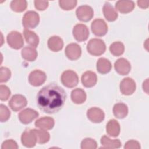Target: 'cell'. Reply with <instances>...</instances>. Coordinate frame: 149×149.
I'll return each mask as SVG.
<instances>
[{"instance_id":"38","label":"cell","mask_w":149,"mask_h":149,"mask_svg":"<svg viewBox=\"0 0 149 149\" xmlns=\"http://www.w3.org/2000/svg\"><path fill=\"white\" fill-rule=\"evenodd\" d=\"M124 148L126 149H139L140 148V145L139 143L136 140H129L125 143Z\"/></svg>"},{"instance_id":"26","label":"cell","mask_w":149,"mask_h":149,"mask_svg":"<svg viewBox=\"0 0 149 149\" xmlns=\"http://www.w3.org/2000/svg\"><path fill=\"white\" fill-rule=\"evenodd\" d=\"M113 112L116 118L123 119L125 118L128 113L127 106L123 103L116 104L113 107Z\"/></svg>"},{"instance_id":"27","label":"cell","mask_w":149,"mask_h":149,"mask_svg":"<svg viewBox=\"0 0 149 149\" xmlns=\"http://www.w3.org/2000/svg\"><path fill=\"white\" fill-rule=\"evenodd\" d=\"M22 58L28 61H34L37 57V51L31 47H25L21 52Z\"/></svg>"},{"instance_id":"35","label":"cell","mask_w":149,"mask_h":149,"mask_svg":"<svg viewBox=\"0 0 149 149\" xmlns=\"http://www.w3.org/2000/svg\"><path fill=\"white\" fill-rule=\"evenodd\" d=\"M11 76L10 70L5 67H1L0 69V82H6Z\"/></svg>"},{"instance_id":"40","label":"cell","mask_w":149,"mask_h":149,"mask_svg":"<svg viewBox=\"0 0 149 149\" xmlns=\"http://www.w3.org/2000/svg\"><path fill=\"white\" fill-rule=\"evenodd\" d=\"M137 4L140 8L143 9H146L148 7L149 1H138Z\"/></svg>"},{"instance_id":"10","label":"cell","mask_w":149,"mask_h":149,"mask_svg":"<svg viewBox=\"0 0 149 149\" xmlns=\"http://www.w3.org/2000/svg\"><path fill=\"white\" fill-rule=\"evenodd\" d=\"M26 97L21 94H16L12 96L9 102V105L13 111H18L27 105Z\"/></svg>"},{"instance_id":"30","label":"cell","mask_w":149,"mask_h":149,"mask_svg":"<svg viewBox=\"0 0 149 149\" xmlns=\"http://www.w3.org/2000/svg\"><path fill=\"white\" fill-rule=\"evenodd\" d=\"M125 50V47L123 43L119 41L114 42L109 47L111 53L116 56H118L123 54Z\"/></svg>"},{"instance_id":"32","label":"cell","mask_w":149,"mask_h":149,"mask_svg":"<svg viewBox=\"0 0 149 149\" xmlns=\"http://www.w3.org/2000/svg\"><path fill=\"white\" fill-rule=\"evenodd\" d=\"M97 147V142L91 138H86L81 143V148L82 149H95Z\"/></svg>"},{"instance_id":"29","label":"cell","mask_w":149,"mask_h":149,"mask_svg":"<svg viewBox=\"0 0 149 149\" xmlns=\"http://www.w3.org/2000/svg\"><path fill=\"white\" fill-rule=\"evenodd\" d=\"M32 132L35 135L37 142L39 144H44L47 143L49 139L50 135L48 132L45 130H37V129H31Z\"/></svg>"},{"instance_id":"12","label":"cell","mask_w":149,"mask_h":149,"mask_svg":"<svg viewBox=\"0 0 149 149\" xmlns=\"http://www.w3.org/2000/svg\"><path fill=\"white\" fill-rule=\"evenodd\" d=\"M38 115V112L36 111L31 108H26L20 112L19 119L22 123L29 124L37 118Z\"/></svg>"},{"instance_id":"33","label":"cell","mask_w":149,"mask_h":149,"mask_svg":"<svg viewBox=\"0 0 149 149\" xmlns=\"http://www.w3.org/2000/svg\"><path fill=\"white\" fill-rule=\"evenodd\" d=\"M59 6L63 10H69L73 9L77 4V1L74 0H61L59 1Z\"/></svg>"},{"instance_id":"37","label":"cell","mask_w":149,"mask_h":149,"mask_svg":"<svg viewBox=\"0 0 149 149\" xmlns=\"http://www.w3.org/2000/svg\"><path fill=\"white\" fill-rule=\"evenodd\" d=\"M2 149H8V148H18V146L16 141L12 140H8L5 141L2 145Z\"/></svg>"},{"instance_id":"13","label":"cell","mask_w":149,"mask_h":149,"mask_svg":"<svg viewBox=\"0 0 149 149\" xmlns=\"http://www.w3.org/2000/svg\"><path fill=\"white\" fill-rule=\"evenodd\" d=\"M65 52L68 58L74 61L80 57L81 54V49L77 44L71 43L66 46Z\"/></svg>"},{"instance_id":"11","label":"cell","mask_w":149,"mask_h":149,"mask_svg":"<svg viewBox=\"0 0 149 149\" xmlns=\"http://www.w3.org/2000/svg\"><path fill=\"white\" fill-rule=\"evenodd\" d=\"M136 84L135 81L130 77L124 78L120 83L121 93L125 95L132 94L136 90Z\"/></svg>"},{"instance_id":"17","label":"cell","mask_w":149,"mask_h":149,"mask_svg":"<svg viewBox=\"0 0 149 149\" xmlns=\"http://www.w3.org/2000/svg\"><path fill=\"white\" fill-rule=\"evenodd\" d=\"M81 83L86 87L94 86L97 81V74L92 71H86L81 76Z\"/></svg>"},{"instance_id":"19","label":"cell","mask_w":149,"mask_h":149,"mask_svg":"<svg viewBox=\"0 0 149 149\" xmlns=\"http://www.w3.org/2000/svg\"><path fill=\"white\" fill-rule=\"evenodd\" d=\"M115 7L120 13H127L133 10L134 3L132 1H118L115 4Z\"/></svg>"},{"instance_id":"14","label":"cell","mask_w":149,"mask_h":149,"mask_svg":"<svg viewBox=\"0 0 149 149\" xmlns=\"http://www.w3.org/2000/svg\"><path fill=\"white\" fill-rule=\"evenodd\" d=\"M114 68L118 73L121 75L127 74L131 69V65L129 62L125 58L118 59L114 64Z\"/></svg>"},{"instance_id":"7","label":"cell","mask_w":149,"mask_h":149,"mask_svg":"<svg viewBox=\"0 0 149 149\" xmlns=\"http://www.w3.org/2000/svg\"><path fill=\"white\" fill-rule=\"evenodd\" d=\"M76 13L78 19L84 22L90 20L94 16L93 9L88 5H82L79 6L77 9Z\"/></svg>"},{"instance_id":"25","label":"cell","mask_w":149,"mask_h":149,"mask_svg":"<svg viewBox=\"0 0 149 149\" xmlns=\"http://www.w3.org/2000/svg\"><path fill=\"white\" fill-rule=\"evenodd\" d=\"M112 65L110 61L104 58H100L97 62V71L101 74H106L111 70Z\"/></svg>"},{"instance_id":"21","label":"cell","mask_w":149,"mask_h":149,"mask_svg":"<svg viewBox=\"0 0 149 149\" xmlns=\"http://www.w3.org/2000/svg\"><path fill=\"white\" fill-rule=\"evenodd\" d=\"M120 125L115 119H111L109 120L106 126V130L107 133L112 137H117L120 133Z\"/></svg>"},{"instance_id":"20","label":"cell","mask_w":149,"mask_h":149,"mask_svg":"<svg viewBox=\"0 0 149 149\" xmlns=\"http://www.w3.org/2000/svg\"><path fill=\"white\" fill-rule=\"evenodd\" d=\"M103 13L105 17L109 22H113L118 18V13L108 2H106L104 4L103 6Z\"/></svg>"},{"instance_id":"36","label":"cell","mask_w":149,"mask_h":149,"mask_svg":"<svg viewBox=\"0 0 149 149\" xmlns=\"http://www.w3.org/2000/svg\"><path fill=\"white\" fill-rule=\"evenodd\" d=\"M10 95V90L5 85L0 86V99L2 101H6Z\"/></svg>"},{"instance_id":"4","label":"cell","mask_w":149,"mask_h":149,"mask_svg":"<svg viewBox=\"0 0 149 149\" xmlns=\"http://www.w3.org/2000/svg\"><path fill=\"white\" fill-rule=\"evenodd\" d=\"M40 22L38 14L33 10L27 12L23 17L22 24L26 29H34L38 26Z\"/></svg>"},{"instance_id":"41","label":"cell","mask_w":149,"mask_h":149,"mask_svg":"<svg viewBox=\"0 0 149 149\" xmlns=\"http://www.w3.org/2000/svg\"><path fill=\"white\" fill-rule=\"evenodd\" d=\"M143 88L144 91H145L148 94V91H147V90H148V79L145 81H144L143 84Z\"/></svg>"},{"instance_id":"23","label":"cell","mask_w":149,"mask_h":149,"mask_svg":"<svg viewBox=\"0 0 149 149\" xmlns=\"http://www.w3.org/2000/svg\"><path fill=\"white\" fill-rule=\"evenodd\" d=\"M23 35L27 44L33 47H37L39 44V38L34 31L25 29L23 31Z\"/></svg>"},{"instance_id":"24","label":"cell","mask_w":149,"mask_h":149,"mask_svg":"<svg viewBox=\"0 0 149 149\" xmlns=\"http://www.w3.org/2000/svg\"><path fill=\"white\" fill-rule=\"evenodd\" d=\"M86 92L83 89L79 88L74 89L71 93V99L76 104H83L86 101Z\"/></svg>"},{"instance_id":"8","label":"cell","mask_w":149,"mask_h":149,"mask_svg":"<svg viewBox=\"0 0 149 149\" xmlns=\"http://www.w3.org/2000/svg\"><path fill=\"white\" fill-rule=\"evenodd\" d=\"M73 35L77 41H84L89 36L88 29L84 24H77L73 27Z\"/></svg>"},{"instance_id":"39","label":"cell","mask_w":149,"mask_h":149,"mask_svg":"<svg viewBox=\"0 0 149 149\" xmlns=\"http://www.w3.org/2000/svg\"><path fill=\"white\" fill-rule=\"evenodd\" d=\"M34 5L38 10H44L48 6V2L45 1H35Z\"/></svg>"},{"instance_id":"28","label":"cell","mask_w":149,"mask_h":149,"mask_svg":"<svg viewBox=\"0 0 149 149\" xmlns=\"http://www.w3.org/2000/svg\"><path fill=\"white\" fill-rule=\"evenodd\" d=\"M101 143L107 148H119L121 146V142L119 139L112 140L107 136H103L101 137Z\"/></svg>"},{"instance_id":"9","label":"cell","mask_w":149,"mask_h":149,"mask_svg":"<svg viewBox=\"0 0 149 149\" xmlns=\"http://www.w3.org/2000/svg\"><path fill=\"white\" fill-rule=\"evenodd\" d=\"M47 76L45 73L40 70L32 71L29 76V81L33 86L38 87L42 85L46 80Z\"/></svg>"},{"instance_id":"6","label":"cell","mask_w":149,"mask_h":149,"mask_svg":"<svg viewBox=\"0 0 149 149\" xmlns=\"http://www.w3.org/2000/svg\"><path fill=\"white\" fill-rule=\"evenodd\" d=\"M92 32L97 36L102 37L108 31V26L105 22L101 19H95L91 24Z\"/></svg>"},{"instance_id":"34","label":"cell","mask_w":149,"mask_h":149,"mask_svg":"<svg viewBox=\"0 0 149 149\" xmlns=\"http://www.w3.org/2000/svg\"><path fill=\"white\" fill-rule=\"evenodd\" d=\"M0 107V120L1 122H4L9 119L10 116V111L5 105L3 104H1Z\"/></svg>"},{"instance_id":"3","label":"cell","mask_w":149,"mask_h":149,"mask_svg":"<svg viewBox=\"0 0 149 149\" xmlns=\"http://www.w3.org/2000/svg\"><path fill=\"white\" fill-rule=\"evenodd\" d=\"M61 80L63 85L68 88L74 87L79 83V77L77 73L71 70L64 71L61 75Z\"/></svg>"},{"instance_id":"1","label":"cell","mask_w":149,"mask_h":149,"mask_svg":"<svg viewBox=\"0 0 149 149\" xmlns=\"http://www.w3.org/2000/svg\"><path fill=\"white\" fill-rule=\"evenodd\" d=\"M66 98L65 91L58 84L52 83L39 91L37 95V103L44 112L54 113L63 107Z\"/></svg>"},{"instance_id":"5","label":"cell","mask_w":149,"mask_h":149,"mask_svg":"<svg viewBox=\"0 0 149 149\" xmlns=\"http://www.w3.org/2000/svg\"><path fill=\"white\" fill-rule=\"evenodd\" d=\"M7 42L9 45L15 49L21 48L24 45V41L22 34L16 31H12L7 36Z\"/></svg>"},{"instance_id":"22","label":"cell","mask_w":149,"mask_h":149,"mask_svg":"<svg viewBox=\"0 0 149 149\" xmlns=\"http://www.w3.org/2000/svg\"><path fill=\"white\" fill-rule=\"evenodd\" d=\"M48 48L54 52L61 50L63 47V42L61 38L58 36H52L48 40Z\"/></svg>"},{"instance_id":"16","label":"cell","mask_w":149,"mask_h":149,"mask_svg":"<svg viewBox=\"0 0 149 149\" xmlns=\"http://www.w3.org/2000/svg\"><path fill=\"white\" fill-rule=\"evenodd\" d=\"M21 141L23 145L26 147L31 148L35 146L37 142L34 134L31 130H26L22 134Z\"/></svg>"},{"instance_id":"18","label":"cell","mask_w":149,"mask_h":149,"mask_svg":"<svg viewBox=\"0 0 149 149\" xmlns=\"http://www.w3.org/2000/svg\"><path fill=\"white\" fill-rule=\"evenodd\" d=\"M55 122L51 117H42L37 119L35 122V126L42 130H49L53 128Z\"/></svg>"},{"instance_id":"2","label":"cell","mask_w":149,"mask_h":149,"mask_svg":"<svg viewBox=\"0 0 149 149\" xmlns=\"http://www.w3.org/2000/svg\"><path fill=\"white\" fill-rule=\"evenodd\" d=\"M87 49L91 55L100 56L105 51L106 46L102 40L93 38L88 41L87 45Z\"/></svg>"},{"instance_id":"31","label":"cell","mask_w":149,"mask_h":149,"mask_svg":"<svg viewBox=\"0 0 149 149\" xmlns=\"http://www.w3.org/2000/svg\"><path fill=\"white\" fill-rule=\"evenodd\" d=\"M27 2L24 0H14L10 3V8L16 12H22L27 8Z\"/></svg>"},{"instance_id":"15","label":"cell","mask_w":149,"mask_h":149,"mask_svg":"<svg viewBox=\"0 0 149 149\" xmlns=\"http://www.w3.org/2000/svg\"><path fill=\"white\" fill-rule=\"evenodd\" d=\"M88 119L94 123H100L104 119L105 114L102 109L97 107L90 108L87 112Z\"/></svg>"}]
</instances>
